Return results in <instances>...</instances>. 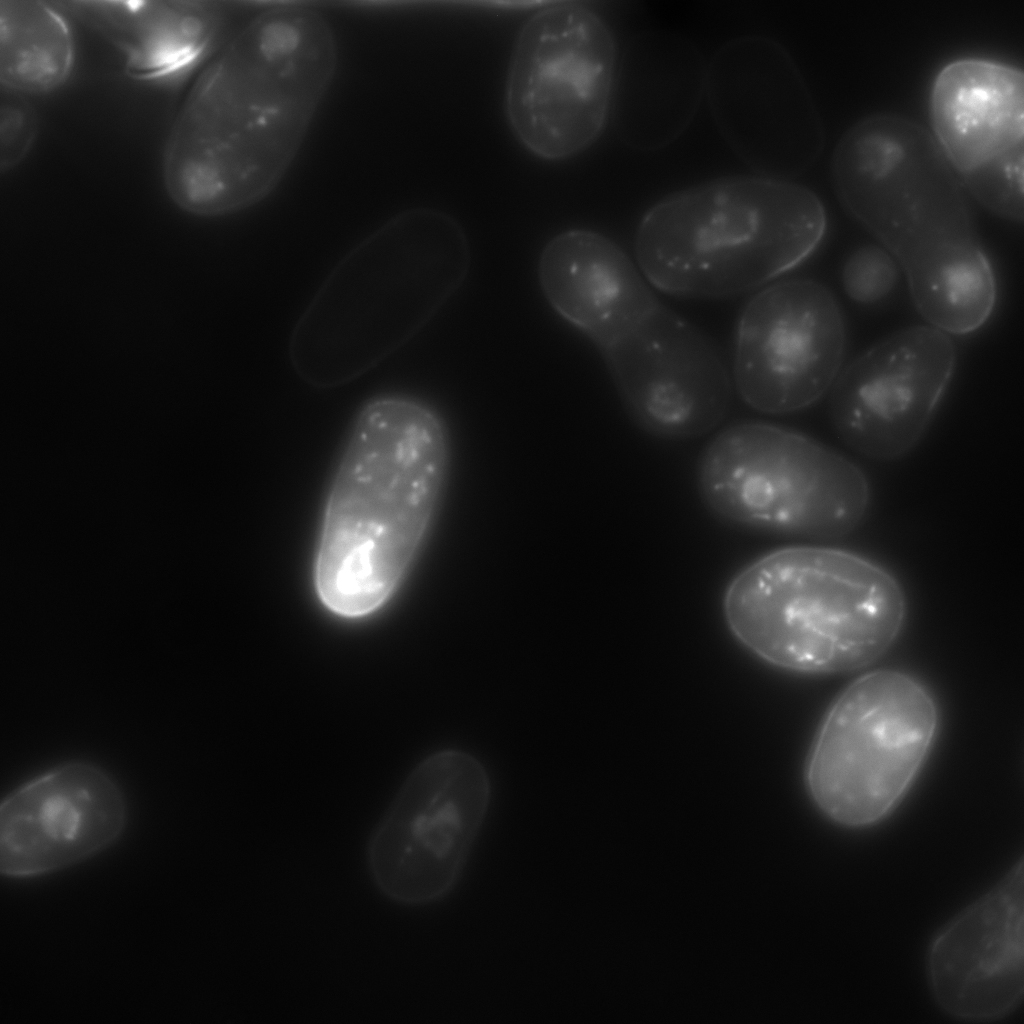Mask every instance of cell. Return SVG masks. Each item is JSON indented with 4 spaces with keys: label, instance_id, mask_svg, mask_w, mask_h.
I'll list each match as a JSON object with an SVG mask.
<instances>
[{
    "label": "cell",
    "instance_id": "ba28073f",
    "mask_svg": "<svg viewBox=\"0 0 1024 1024\" xmlns=\"http://www.w3.org/2000/svg\"><path fill=\"white\" fill-rule=\"evenodd\" d=\"M617 64L613 33L593 9L562 2L533 13L514 41L504 86L516 140L552 162L589 148L608 120Z\"/></svg>",
    "mask_w": 1024,
    "mask_h": 1024
},
{
    "label": "cell",
    "instance_id": "603a6c76",
    "mask_svg": "<svg viewBox=\"0 0 1024 1024\" xmlns=\"http://www.w3.org/2000/svg\"><path fill=\"white\" fill-rule=\"evenodd\" d=\"M35 118L27 105L2 108L0 122L1 166H12L27 152L35 134Z\"/></svg>",
    "mask_w": 1024,
    "mask_h": 1024
},
{
    "label": "cell",
    "instance_id": "8fae6325",
    "mask_svg": "<svg viewBox=\"0 0 1024 1024\" xmlns=\"http://www.w3.org/2000/svg\"><path fill=\"white\" fill-rule=\"evenodd\" d=\"M844 345L843 317L824 285L809 279L770 284L740 315L733 385L759 412L799 411L831 388Z\"/></svg>",
    "mask_w": 1024,
    "mask_h": 1024
},
{
    "label": "cell",
    "instance_id": "277c9868",
    "mask_svg": "<svg viewBox=\"0 0 1024 1024\" xmlns=\"http://www.w3.org/2000/svg\"><path fill=\"white\" fill-rule=\"evenodd\" d=\"M725 621L765 662L801 674L866 667L899 636L907 604L898 580L879 564L830 547L773 551L729 583Z\"/></svg>",
    "mask_w": 1024,
    "mask_h": 1024
},
{
    "label": "cell",
    "instance_id": "3957f363",
    "mask_svg": "<svg viewBox=\"0 0 1024 1024\" xmlns=\"http://www.w3.org/2000/svg\"><path fill=\"white\" fill-rule=\"evenodd\" d=\"M462 226L432 208L402 211L331 271L293 330L291 362L327 387L366 373L417 334L463 284Z\"/></svg>",
    "mask_w": 1024,
    "mask_h": 1024
},
{
    "label": "cell",
    "instance_id": "5b68a950",
    "mask_svg": "<svg viewBox=\"0 0 1024 1024\" xmlns=\"http://www.w3.org/2000/svg\"><path fill=\"white\" fill-rule=\"evenodd\" d=\"M826 214L817 195L791 180L726 177L654 205L635 236L637 265L667 294L719 298L751 291L817 248Z\"/></svg>",
    "mask_w": 1024,
    "mask_h": 1024
},
{
    "label": "cell",
    "instance_id": "2e32d148",
    "mask_svg": "<svg viewBox=\"0 0 1024 1024\" xmlns=\"http://www.w3.org/2000/svg\"><path fill=\"white\" fill-rule=\"evenodd\" d=\"M125 797L95 764H59L13 790L0 807V872L15 879L57 872L115 843Z\"/></svg>",
    "mask_w": 1024,
    "mask_h": 1024
},
{
    "label": "cell",
    "instance_id": "9c48e42d",
    "mask_svg": "<svg viewBox=\"0 0 1024 1024\" xmlns=\"http://www.w3.org/2000/svg\"><path fill=\"white\" fill-rule=\"evenodd\" d=\"M484 766L455 749L424 759L371 829L365 863L375 889L390 902L422 907L459 884L491 803Z\"/></svg>",
    "mask_w": 1024,
    "mask_h": 1024
},
{
    "label": "cell",
    "instance_id": "ffe728a7",
    "mask_svg": "<svg viewBox=\"0 0 1024 1024\" xmlns=\"http://www.w3.org/2000/svg\"><path fill=\"white\" fill-rule=\"evenodd\" d=\"M73 10L104 34L140 80L167 79L197 64L221 29L220 9L203 1H88Z\"/></svg>",
    "mask_w": 1024,
    "mask_h": 1024
},
{
    "label": "cell",
    "instance_id": "44dd1931",
    "mask_svg": "<svg viewBox=\"0 0 1024 1024\" xmlns=\"http://www.w3.org/2000/svg\"><path fill=\"white\" fill-rule=\"evenodd\" d=\"M74 43L65 18L41 1L0 0V80L11 90L47 93L71 73Z\"/></svg>",
    "mask_w": 1024,
    "mask_h": 1024
},
{
    "label": "cell",
    "instance_id": "e0dca14e",
    "mask_svg": "<svg viewBox=\"0 0 1024 1024\" xmlns=\"http://www.w3.org/2000/svg\"><path fill=\"white\" fill-rule=\"evenodd\" d=\"M1023 864L953 917L932 941L928 981L950 1016L993 1021L1021 1003L1024 986Z\"/></svg>",
    "mask_w": 1024,
    "mask_h": 1024
},
{
    "label": "cell",
    "instance_id": "30bf717a",
    "mask_svg": "<svg viewBox=\"0 0 1024 1024\" xmlns=\"http://www.w3.org/2000/svg\"><path fill=\"white\" fill-rule=\"evenodd\" d=\"M836 193L879 243L912 228L972 218L968 192L931 131L895 114L849 127L832 157Z\"/></svg>",
    "mask_w": 1024,
    "mask_h": 1024
},
{
    "label": "cell",
    "instance_id": "7c38bea8",
    "mask_svg": "<svg viewBox=\"0 0 1024 1024\" xmlns=\"http://www.w3.org/2000/svg\"><path fill=\"white\" fill-rule=\"evenodd\" d=\"M599 352L627 414L652 436L703 435L730 407L734 385L719 349L662 304Z\"/></svg>",
    "mask_w": 1024,
    "mask_h": 1024
},
{
    "label": "cell",
    "instance_id": "d6986e66",
    "mask_svg": "<svg viewBox=\"0 0 1024 1024\" xmlns=\"http://www.w3.org/2000/svg\"><path fill=\"white\" fill-rule=\"evenodd\" d=\"M707 68L697 48L677 35L631 39L617 65L610 108L621 140L644 151L673 141L696 112Z\"/></svg>",
    "mask_w": 1024,
    "mask_h": 1024
},
{
    "label": "cell",
    "instance_id": "4fadbf2b",
    "mask_svg": "<svg viewBox=\"0 0 1024 1024\" xmlns=\"http://www.w3.org/2000/svg\"><path fill=\"white\" fill-rule=\"evenodd\" d=\"M934 138L966 191L997 215H1024V76L997 60H953L929 99Z\"/></svg>",
    "mask_w": 1024,
    "mask_h": 1024
},
{
    "label": "cell",
    "instance_id": "52a82bcc",
    "mask_svg": "<svg viewBox=\"0 0 1024 1024\" xmlns=\"http://www.w3.org/2000/svg\"><path fill=\"white\" fill-rule=\"evenodd\" d=\"M939 727L936 701L918 679L896 669L868 672L833 701L805 765L808 792L833 822L874 825L904 799Z\"/></svg>",
    "mask_w": 1024,
    "mask_h": 1024
},
{
    "label": "cell",
    "instance_id": "7a4b0ae2",
    "mask_svg": "<svg viewBox=\"0 0 1024 1024\" xmlns=\"http://www.w3.org/2000/svg\"><path fill=\"white\" fill-rule=\"evenodd\" d=\"M448 466L446 426L431 405L386 393L361 406L315 545L312 582L328 612L362 619L392 599L430 531Z\"/></svg>",
    "mask_w": 1024,
    "mask_h": 1024
},
{
    "label": "cell",
    "instance_id": "6da1fadb",
    "mask_svg": "<svg viewBox=\"0 0 1024 1024\" xmlns=\"http://www.w3.org/2000/svg\"><path fill=\"white\" fill-rule=\"evenodd\" d=\"M337 63L335 33L317 10L253 17L205 67L172 124L163 156L171 200L200 217L264 200L295 160Z\"/></svg>",
    "mask_w": 1024,
    "mask_h": 1024
},
{
    "label": "cell",
    "instance_id": "8992f818",
    "mask_svg": "<svg viewBox=\"0 0 1024 1024\" xmlns=\"http://www.w3.org/2000/svg\"><path fill=\"white\" fill-rule=\"evenodd\" d=\"M700 498L725 523L809 539H835L863 521L870 487L850 459L796 431L733 424L704 448Z\"/></svg>",
    "mask_w": 1024,
    "mask_h": 1024
},
{
    "label": "cell",
    "instance_id": "ac0fdd59",
    "mask_svg": "<svg viewBox=\"0 0 1024 1024\" xmlns=\"http://www.w3.org/2000/svg\"><path fill=\"white\" fill-rule=\"evenodd\" d=\"M537 277L553 311L598 351L625 336L661 304L626 252L589 229L553 236L539 255Z\"/></svg>",
    "mask_w": 1024,
    "mask_h": 1024
},
{
    "label": "cell",
    "instance_id": "5bb4252c",
    "mask_svg": "<svg viewBox=\"0 0 1024 1024\" xmlns=\"http://www.w3.org/2000/svg\"><path fill=\"white\" fill-rule=\"evenodd\" d=\"M956 363L951 336L931 325L902 329L837 375L830 416L856 452L890 461L909 453L930 424Z\"/></svg>",
    "mask_w": 1024,
    "mask_h": 1024
},
{
    "label": "cell",
    "instance_id": "7402d4cb",
    "mask_svg": "<svg viewBox=\"0 0 1024 1024\" xmlns=\"http://www.w3.org/2000/svg\"><path fill=\"white\" fill-rule=\"evenodd\" d=\"M897 280L893 257L877 246L857 249L846 260L842 282L848 296L859 303H873L886 296Z\"/></svg>",
    "mask_w": 1024,
    "mask_h": 1024
},
{
    "label": "cell",
    "instance_id": "9a60e30c",
    "mask_svg": "<svg viewBox=\"0 0 1024 1024\" xmlns=\"http://www.w3.org/2000/svg\"><path fill=\"white\" fill-rule=\"evenodd\" d=\"M706 93L716 125L759 176L790 180L820 144L816 112L787 52L758 36L734 39L707 68Z\"/></svg>",
    "mask_w": 1024,
    "mask_h": 1024
}]
</instances>
